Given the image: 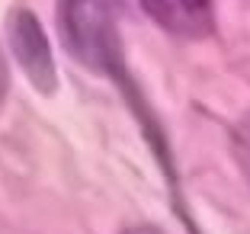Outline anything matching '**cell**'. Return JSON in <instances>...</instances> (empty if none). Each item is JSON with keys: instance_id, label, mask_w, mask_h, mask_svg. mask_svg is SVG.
<instances>
[{"instance_id": "obj_1", "label": "cell", "mask_w": 250, "mask_h": 234, "mask_svg": "<svg viewBox=\"0 0 250 234\" xmlns=\"http://www.w3.org/2000/svg\"><path fill=\"white\" fill-rule=\"evenodd\" d=\"M58 36L77 64H83L96 77L109 81L119 90L122 103H128V109H132L135 122L141 125L147 148L157 157V167L164 170V180L170 183V192L180 205L177 167H173V154H170L164 125L154 116L151 103L145 100L138 81L132 77V67L125 61L122 39H119L116 20H112L106 0H58Z\"/></svg>"}, {"instance_id": "obj_2", "label": "cell", "mask_w": 250, "mask_h": 234, "mask_svg": "<svg viewBox=\"0 0 250 234\" xmlns=\"http://www.w3.org/2000/svg\"><path fill=\"white\" fill-rule=\"evenodd\" d=\"M7 42L13 51L16 64L22 67L26 81L39 90L42 96H52L58 90V67H55V55L48 36H45L42 22L32 10L13 7L7 16Z\"/></svg>"}, {"instance_id": "obj_3", "label": "cell", "mask_w": 250, "mask_h": 234, "mask_svg": "<svg viewBox=\"0 0 250 234\" xmlns=\"http://www.w3.org/2000/svg\"><path fill=\"white\" fill-rule=\"evenodd\" d=\"M147 20L186 42H202L215 32L212 0H138Z\"/></svg>"}, {"instance_id": "obj_4", "label": "cell", "mask_w": 250, "mask_h": 234, "mask_svg": "<svg viewBox=\"0 0 250 234\" xmlns=\"http://www.w3.org/2000/svg\"><path fill=\"white\" fill-rule=\"evenodd\" d=\"M7 93H10V67H7V58H3V51H0V106H3Z\"/></svg>"}]
</instances>
